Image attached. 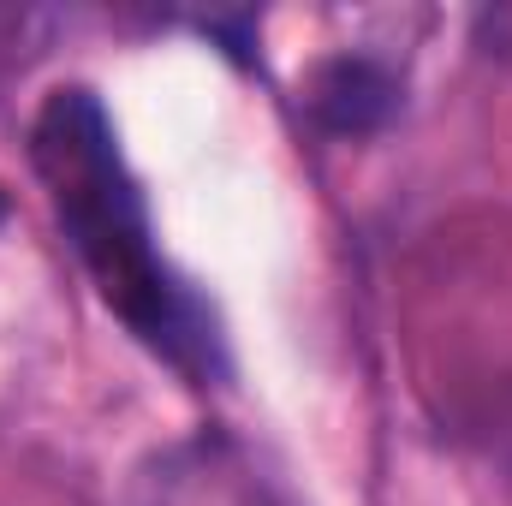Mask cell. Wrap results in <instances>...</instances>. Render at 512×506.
<instances>
[{"label": "cell", "mask_w": 512, "mask_h": 506, "mask_svg": "<svg viewBox=\"0 0 512 506\" xmlns=\"http://www.w3.org/2000/svg\"><path fill=\"white\" fill-rule=\"evenodd\" d=\"M131 506H274L245 447L221 429L185 435L131 477Z\"/></svg>", "instance_id": "7a4b0ae2"}, {"label": "cell", "mask_w": 512, "mask_h": 506, "mask_svg": "<svg viewBox=\"0 0 512 506\" xmlns=\"http://www.w3.org/2000/svg\"><path fill=\"white\" fill-rule=\"evenodd\" d=\"M30 161L102 304L173 370L197 381L221 376V334L209 310L185 292V280H173V268L161 262L149 203L120 155L114 120L84 84H66L42 102L30 126Z\"/></svg>", "instance_id": "6da1fadb"}, {"label": "cell", "mask_w": 512, "mask_h": 506, "mask_svg": "<svg viewBox=\"0 0 512 506\" xmlns=\"http://www.w3.org/2000/svg\"><path fill=\"white\" fill-rule=\"evenodd\" d=\"M0 221H6V191H0Z\"/></svg>", "instance_id": "277c9868"}, {"label": "cell", "mask_w": 512, "mask_h": 506, "mask_svg": "<svg viewBox=\"0 0 512 506\" xmlns=\"http://www.w3.org/2000/svg\"><path fill=\"white\" fill-rule=\"evenodd\" d=\"M399 108L393 72L370 54H328L304 72V114L334 137H370Z\"/></svg>", "instance_id": "3957f363"}]
</instances>
